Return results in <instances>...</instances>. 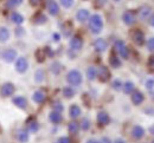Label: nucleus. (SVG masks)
<instances>
[{
  "instance_id": "obj_1",
  "label": "nucleus",
  "mask_w": 154,
  "mask_h": 143,
  "mask_svg": "<svg viewBox=\"0 0 154 143\" xmlns=\"http://www.w3.org/2000/svg\"><path fill=\"white\" fill-rule=\"evenodd\" d=\"M89 28L94 34H98L103 28V20L100 14H94L90 17L89 20Z\"/></svg>"
},
{
  "instance_id": "obj_2",
  "label": "nucleus",
  "mask_w": 154,
  "mask_h": 143,
  "mask_svg": "<svg viewBox=\"0 0 154 143\" xmlns=\"http://www.w3.org/2000/svg\"><path fill=\"white\" fill-rule=\"evenodd\" d=\"M66 81L71 85H79L82 83V75L81 72H78L77 70H71L68 75H66Z\"/></svg>"
},
{
  "instance_id": "obj_3",
  "label": "nucleus",
  "mask_w": 154,
  "mask_h": 143,
  "mask_svg": "<svg viewBox=\"0 0 154 143\" xmlns=\"http://www.w3.org/2000/svg\"><path fill=\"white\" fill-rule=\"evenodd\" d=\"M115 50L116 52L122 57V58H125V59H127L128 58V49H127V46H126V44L123 43L122 40H116L115 41Z\"/></svg>"
},
{
  "instance_id": "obj_4",
  "label": "nucleus",
  "mask_w": 154,
  "mask_h": 143,
  "mask_svg": "<svg viewBox=\"0 0 154 143\" xmlns=\"http://www.w3.org/2000/svg\"><path fill=\"white\" fill-rule=\"evenodd\" d=\"M2 59L6 61L7 63H12L14 59H17V51L13 49H7L2 52Z\"/></svg>"
},
{
  "instance_id": "obj_5",
  "label": "nucleus",
  "mask_w": 154,
  "mask_h": 143,
  "mask_svg": "<svg viewBox=\"0 0 154 143\" xmlns=\"http://www.w3.org/2000/svg\"><path fill=\"white\" fill-rule=\"evenodd\" d=\"M97 76L101 82H107L110 78V72L107 66H100L97 70Z\"/></svg>"
},
{
  "instance_id": "obj_6",
  "label": "nucleus",
  "mask_w": 154,
  "mask_h": 143,
  "mask_svg": "<svg viewBox=\"0 0 154 143\" xmlns=\"http://www.w3.org/2000/svg\"><path fill=\"white\" fill-rule=\"evenodd\" d=\"M13 92H14V86H13V84H11V83L4 84V85L1 86V89H0V94H1V96H4V97L11 96V95H13Z\"/></svg>"
},
{
  "instance_id": "obj_7",
  "label": "nucleus",
  "mask_w": 154,
  "mask_h": 143,
  "mask_svg": "<svg viewBox=\"0 0 154 143\" xmlns=\"http://www.w3.org/2000/svg\"><path fill=\"white\" fill-rule=\"evenodd\" d=\"M27 67H29V63L26 61V58L20 57V58L17 59V61H16V69H17L18 72H20V73L25 72L27 70Z\"/></svg>"
},
{
  "instance_id": "obj_8",
  "label": "nucleus",
  "mask_w": 154,
  "mask_h": 143,
  "mask_svg": "<svg viewBox=\"0 0 154 143\" xmlns=\"http://www.w3.org/2000/svg\"><path fill=\"white\" fill-rule=\"evenodd\" d=\"M132 39L136 45H142L145 43V34L140 30H134L132 33Z\"/></svg>"
},
{
  "instance_id": "obj_9",
  "label": "nucleus",
  "mask_w": 154,
  "mask_h": 143,
  "mask_svg": "<svg viewBox=\"0 0 154 143\" xmlns=\"http://www.w3.org/2000/svg\"><path fill=\"white\" fill-rule=\"evenodd\" d=\"M122 19H123V22H125L126 25H133L135 22V20H136L135 14L132 11H126V12L123 13V16H122Z\"/></svg>"
},
{
  "instance_id": "obj_10",
  "label": "nucleus",
  "mask_w": 154,
  "mask_h": 143,
  "mask_svg": "<svg viewBox=\"0 0 154 143\" xmlns=\"http://www.w3.org/2000/svg\"><path fill=\"white\" fill-rule=\"evenodd\" d=\"M107 41L104 40V39H102V38H98L96 40L94 41V47H95V50H96L97 52H103V51H106L107 50Z\"/></svg>"
},
{
  "instance_id": "obj_11",
  "label": "nucleus",
  "mask_w": 154,
  "mask_h": 143,
  "mask_svg": "<svg viewBox=\"0 0 154 143\" xmlns=\"http://www.w3.org/2000/svg\"><path fill=\"white\" fill-rule=\"evenodd\" d=\"M48 11L51 16H57L58 12H59V6H58L57 2L54 0H50L48 2Z\"/></svg>"
},
{
  "instance_id": "obj_12",
  "label": "nucleus",
  "mask_w": 154,
  "mask_h": 143,
  "mask_svg": "<svg viewBox=\"0 0 154 143\" xmlns=\"http://www.w3.org/2000/svg\"><path fill=\"white\" fill-rule=\"evenodd\" d=\"M82 46H83V40H82V38L78 37V36H75V37L70 40V47H71L72 50H81Z\"/></svg>"
},
{
  "instance_id": "obj_13",
  "label": "nucleus",
  "mask_w": 154,
  "mask_h": 143,
  "mask_svg": "<svg viewBox=\"0 0 154 143\" xmlns=\"http://www.w3.org/2000/svg\"><path fill=\"white\" fill-rule=\"evenodd\" d=\"M143 135H145V130H143L142 127L135 125L134 128L132 129V136L134 137L135 140H140L141 137H143Z\"/></svg>"
},
{
  "instance_id": "obj_14",
  "label": "nucleus",
  "mask_w": 154,
  "mask_h": 143,
  "mask_svg": "<svg viewBox=\"0 0 154 143\" xmlns=\"http://www.w3.org/2000/svg\"><path fill=\"white\" fill-rule=\"evenodd\" d=\"M151 7H148V6H143V7H141L140 10H139V17H140V19H142V20H145V19H148L149 18V16H151Z\"/></svg>"
},
{
  "instance_id": "obj_15",
  "label": "nucleus",
  "mask_w": 154,
  "mask_h": 143,
  "mask_svg": "<svg viewBox=\"0 0 154 143\" xmlns=\"http://www.w3.org/2000/svg\"><path fill=\"white\" fill-rule=\"evenodd\" d=\"M109 121H110V118H109V116H108L107 112L101 111V112L97 114V122H98V124H101V125H106V124L109 123Z\"/></svg>"
},
{
  "instance_id": "obj_16",
  "label": "nucleus",
  "mask_w": 154,
  "mask_h": 143,
  "mask_svg": "<svg viewBox=\"0 0 154 143\" xmlns=\"http://www.w3.org/2000/svg\"><path fill=\"white\" fill-rule=\"evenodd\" d=\"M143 94L141 91H134L133 95H132V102L134 103L135 105H139L143 102Z\"/></svg>"
},
{
  "instance_id": "obj_17",
  "label": "nucleus",
  "mask_w": 154,
  "mask_h": 143,
  "mask_svg": "<svg viewBox=\"0 0 154 143\" xmlns=\"http://www.w3.org/2000/svg\"><path fill=\"white\" fill-rule=\"evenodd\" d=\"M76 18H77V20L81 21V22L88 20V19H89V11H88V10H79V11L77 12Z\"/></svg>"
},
{
  "instance_id": "obj_18",
  "label": "nucleus",
  "mask_w": 154,
  "mask_h": 143,
  "mask_svg": "<svg viewBox=\"0 0 154 143\" xmlns=\"http://www.w3.org/2000/svg\"><path fill=\"white\" fill-rule=\"evenodd\" d=\"M13 104H14V105H17V106L20 108V109H25V108L27 106V102H26V100H25L24 97H21V96H17V97H14V98H13Z\"/></svg>"
},
{
  "instance_id": "obj_19",
  "label": "nucleus",
  "mask_w": 154,
  "mask_h": 143,
  "mask_svg": "<svg viewBox=\"0 0 154 143\" xmlns=\"http://www.w3.org/2000/svg\"><path fill=\"white\" fill-rule=\"evenodd\" d=\"M69 115H70V117H72V118H77V117L81 115V108H79L78 105H76V104L71 105L70 109H69Z\"/></svg>"
},
{
  "instance_id": "obj_20",
  "label": "nucleus",
  "mask_w": 154,
  "mask_h": 143,
  "mask_svg": "<svg viewBox=\"0 0 154 143\" xmlns=\"http://www.w3.org/2000/svg\"><path fill=\"white\" fill-rule=\"evenodd\" d=\"M45 98H46V96L43 91H36L33 94V101L36 103H43L45 101Z\"/></svg>"
},
{
  "instance_id": "obj_21",
  "label": "nucleus",
  "mask_w": 154,
  "mask_h": 143,
  "mask_svg": "<svg viewBox=\"0 0 154 143\" xmlns=\"http://www.w3.org/2000/svg\"><path fill=\"white\" fill-rule=\"evenodd\" d=\"M49 118H50L51 122L56 123V124L59 122H62V115H60V112H58V111H52V112L50 114Z\"/></svg>"
},
{
  "instance_id": "obj_22",
  "label": "nucleus",
  "mask_w": 154,
  "mask_h": 143,
  "mask_svg": "<svg viewBox=\"0 0 154 143\" xmlns=\"http://www.w3.org/2000/svg\"><path fill=\"white\" fill-rule=\"evenodd\" d=\"M8 38H10V31L6 27H0V41L4 43L8 40Z\"/></svg>"
},
{
  "instance_id": "obj_23",
  "label": "nucleus",
  "mask_w": 154,
  "mask_h": 143,
  "mask_svg": "<svg viewBox=\"0 0 154 143\" xmlns=\"http://www.w3.org/2000/svg\"><path fill=\"white\" fill-rule=\"evenodd\" d=\"M11 20L13 21L14 24L20 25V24H23V21H24V17H23L20 13H18V12H13V13L11 14Z\"/></svg>"
},
{
  "instance_id": "obj_24",
  "label": "nucleus",
  "mask_w": 154,
  "mask_h": 143,
  "mask_svg": "<svg viewBox=\"0 0 154 143\" xmlns=\"http://www.w3.org/2000/svg\"><path fill=\"white\" fill-rule=\"evenodd\" d=\"M87 77H88V79H90V81L95 79L97 77V70L94 66L88 67V70H87Z\"/></svg>"
},
{
  "instance_id": "obj_25",
  "label": "nucleus",
  "mask_w": 154,
  "mask_h": 143,
  "mask_svg": "<svg viewBox=\"0 0 154 143\" xmlns=\"http://www.w3.org/2000/svg\"><path fill=\"white\" fill-rule=\"evenodd\" d=\"M122 89H123V91H125L126 94H132V92L134 91L135 86H134V84H133L132 82H126L125 84H123Z\"/></svg>"
},
{
  "instance_id": "obj_26",
  "label": "nucleus",
  "mask_w": 154,
  "mask_h": 143,
  "mask_svg": "<svg viewBox=\"0 0 154 143\" xmlns=\"http://www.w3.org/2000/svg\"><path fill=\"white\" fill-rule=\"evenodd\" d=\"M63 95H64L66 98H71V97H74V95H75V90H74L71 86H65V88L63 89Z\"/></svg>"
},
{
  "instance_id": "obj_27",
  "label": "nucleus",
  "mask_w": 154,
  "mask_h": 143,
  "mask_svg": "<svg viewBox=\"0 0 154 143\" xmlns=\"http://www.w3.org/2000/svg\"><path fill=\"white\" fill-rule=\"evenodd\" d=\"M18 140H19V142H21V143L27 142V141H29V134H27V131L20 130L19 133H18Z\"/></svg>"
},
{
  "instance_id": "obj_28",
  "label": "nucleus",
  "mask_w": 154,
  "mask_h": 143,
  "mask_svg": "<svg viewBox=\"0 0 154 143\" xmlns=\"http://www.w3.org/2000/svg\"><path fill=\"white\" fill-rule=\"evenodd\" d=\"M78 130H79V124L76 122H70L69 123V131H70V134H77L78 133Z\"/></svg>"
},
{
  "instance_id": "obj_29",
  "label": "nucleus",
  "mask_w": 154,
  "mask_h": 143,
  "mask_svg": "<svg viewBox=\"0 0 154 143\" xmlns=\"http://www.w3.org/2000/svg\"><path fill=\"white\" fill-rule=\"evenodd\" d=\"M109 63H110V65H112L113 67H115V69H117V67L121 66V61H120L117 57H115V56H112V57H110Z\"/></svg>"
},
{
  "instance_id": "obj_30",
  "label": "nucleus",
  "mask_w": 154,
  "mask_h": 143,
  "mask_svg": "<svg viewBox=\"0 0 154 143\" xmlns=\"http://www.w3.org/2000/svg\"><path fill=\"white\" fill-rule=\"evenodd\" d=\"M38 129H39V125L36 121H31V122L29 123V130H30L31 133H36Z\"/></svg>"
},
{
  "instance_id": "obj_31",
  "label": "nucleus",
  "mask_w": 154,
  "mask_h": 143,
  "mask_svg": "<svg viewBox=\"0 0 154 143\" xmlns=\"http://www.w3.org/2000/svg\"><path fill=\"white\" fill-rule=\"evenodd\" d=\"M21 1L23 0H10V1H7L6 5H7V7H16V6H19Z\"/></svg>"
},
{
  "instance_id": "obj_32",
  "label": "nucleus",
  "mask_w": 154,
  "mask_h": 143,
  "mask_svg": "<svg viewBox=\"0 0 154 143\" xmlns=\"http://www.w3.org/2000/svg\"><path fill=\"white\" fill-rule=\"evenodd\" d=\"M59 1H60L62 6H63V7H65V8L71 7V6H72V4H74V0H59Z\"/></svg>"
},
{
  "instance_id": "obj_33",
  "label": "nucleus",
  "mask_w": 154,
  "mask_h": 143,
  "mask_svg": "<svg viewBox=\"0 0 154 143\" xmlns=\"http://www.w3.org/2000/svg\"><path fill=\"white\" fill-rule=\"evenodd\" d=\"M35 20H36L37 24H44V22H46L48 19H46V17H45L44 14H38V16L36 17V19H35Z\"/></svg>"
},
{
  "instance_id": "obj_34",
  "label": "nucleus",
  "mask_w": 154,
  "mask_h": 143,
  "mask_svg": "<svg viewBox=\"0 0 154 143\" xmlns=\"http://www.w3.org/2000/svg\"><path fill=\"white\" fill-rule=\"evenodd\" d=\"M81 128L83 129V130H88L89 128H90V122L87 120V118H84L82 123H81Z\"/></svg>"
},
{
  "instance_id": "obj_35",
  "label": "nucleus",
  "mask_w": 154,
  "mask_h": 143,
  "mask_svg": "<svg viewBox=\"0 0 154 143\" xmlns=\"http://www.w3.org/2000/svg\"><path fill=\"white\" fill-rule=\"evenodd\" d=\"M51 70H52L54 73H58V72L60 71V64H59V63H54V64L51 65Z\"/></svg>"
},
{
  "instance_id": "obj_36",
  "label": "nucleus",
  "mask_w": 154,
  "mask_h": 143,
  "mask_svg": "<svg viewBox=\"0 0 154 143\" xmlns=\"http://www.w3.org/2000/svg\"><path fill=\"white\" fill-rule=\"evenodd\" d=\"M122 82L121 81H119V79H115L114 82H113V88L115 89V90H121L122 89Z\"/></svg>"
},
{
  "instance_id": "obj_37",
  "label": "nucleus",
  "mask_w": 154,
  "mask_h": 143,
  "mask_svg": "<svg viewBox=\"0 0 154 143\" xmlns=\"http://www.w3.org/2000/svg\"><path fill=\"white\" fill-rule=\"evenodd\" d=\"M44 79V72L42 71V70H38L37 72H36V81L37 82H42Z\"/></svg>"
},
{
  "instance_id": "obj_38",
  "label": "nucleus",
  "mask_w": 154,
  "mask_h": 143,
  "mask_svg": "<svg viewBox=\"0 0 154 143\" xmlns=\"http://www.w3.org/2000/svg\"><path fill=\"white\" fill-rule=\"evenodd\" d=\"M54 110H55V111H58V112L63 111V105H62L59 102H56L55 104H54Z\"/></svg>"
},
{
  "instance_id": "obj_39",
  "label": "nucleus",
  "mask_w": 154,
  "mask_h": 143,
  "mask_svg": "<svg viewBox=\"0 0 154 143\" xmlns=\"http://www.w3.org/2000/svg\"><path fill=\"white\" fill-rule=\"evenodd\" d=\"M148 67L151 71L154 72V56H151L149 59H148Z\"/></svg>"
},
{
  "instance_id": "obj_40",
  "label": "nucleus",
  "mask_w": 154,
  "mask_h": 143,
  "mask_svg": "<svg viewBox=\"0 0 154 143\" xmlns=\"http://www.w3.org/2000/svg\"><path fill=\"white\" fill-rule=\"evenodd\" d=\"M147 47H148V50L154 51V38L148 39V41H147Z\"/></svg>"
},
{
  "instance_id": "obj_41",
  "label": "nucleus",
  "mask_w": 154,
  "mask_h": 143,
  "mask_svg": "<svg viewBox=\"0 0 154 143\" xmlns=\"http://www.w3.org/2000/svg\"><path fill=\"white\" fill-rule=\"evenodd\" d=\"M146 86H147V89H153L154 88V79H148L147 83H146Z\"/></svg>"
},
{
  "instance_id": "obj_42",
  "label": "nucleus",
  "mask_w": 154,
  "mask_h": 143,
  "mask_svg": "<svg viewBox=\"0 0 154 143\" xmlns=\"http://www.w3.org/2000/svg\"><path fill=\"white\" fill-rule=\"evenodd\" d=\"M58 143H71L70 142V139L69 137H60L59 140H58Z\"/></svg>"
},
{
  "instance_id": "obj_43",
  "label": "nucleus",
  "mask_w": 154,
  "mask_h": 143,
  "mask_svg": "<svg viewBox=\"0 0 154 143\" xmlns=\"http://www.w3.org/2000/svg\"><path fill=\"white\" fill-rule=\"evenodd\" d=\"M148 21H149V24H151L152 26H154V13L152 14V16H149V18H148Z\"/></svg>"
},
{
  "instance_id": "obj_44",
  "label": "nucleus",
  "mask_w": 154,
  "mask_h": 143,
  "mask_svg": "<svg viewBox=\"0 0 154 143\" xmlns=\"http://www.w3.org/2000/svg\"><path fill=\"white\" fill-rule=\"evenodd\" d=\"M98 143H112V142H110V140H109L108 137H103V139L101 140V142H98Z\"/></svg>"
},
{
  "instance_id": "obj_45",
  "label": "nucleus",
  "mask_w": 154,
  "mask_h": 143,
  "mask_svg": "<svg viewBox=\"0 0 154 143\" xmlns=\"http://www.w3.org/2000/svg\"><path fill=\"white\" fill-rule=\"evenodd\" d=\"M30 2H31V5L36 6V5H38L39 4V0H30Z\"/></svg>"
},
{
  "instance_id": "obj_46",
  "label": "nucleus",
  "mask_w": 154,
  "mask_h": 143,
  "mask_svg": "<svg viewBox=\"0 0 154 143\" xmlns=\"http://www.w3.org/2000/svg\"><path fill=\"white\" fill-rule=\"evenodd\" d=\"M97 1H98V5H100V6H102V5L106 4V0H97Z\"/></svg>"
},
{
  "instance_id": "obj_47",
  "label": "nucleus",
  "mask_w": 154,
  "mask_h": 143,
  "mask_svg": "<svg viewBox=\"0 0 154 143\" xmlns=\"http://www.w3.org/2000/svg\"><path fill=\"white\" fill-rule=\"evenodd\" d=\"M114 143H126L125 142V141H123V140H121V139H119V140H116L115 142Z\"/></svg>"
},
{
  "instance_id": "obj_48",
  "label": "nucleus",
  "mask_w": 154,
  "mask_h": 143,
  "mask_svg": "<svg viewBox=\"0 0 154 143\" xmlns=\"http://www.w3.org/2000/svg\"><path fill=\"white\" fill-rule=\"evenodd\" d=\"M54 38H55V40H59V36L58 34H54Z\"/></svg>"
},
{
  "instance_id": "obj_49",
  "label": "nucleus",
  "mask_w": 154,
  "mask_h": 143,
  "mask_svg": "<svg viewBox=\"0 0 154 143\" xmlns=\"http://www.w3.org/2000/svg\"><path fill=\"white\" fill-rule=\"evenodd\" d=\"M87 143H98V142H97V141H95V140H89Z\"/></svg>"
},
{
  "instance_id": "obj_50",
  "label": "nucleus",
  "mask_w": 154,
  "mask_h": 143,
  "mask_svg": "<svg viewBox=\"0 0 154 143\" xmlns=\"http://www.w3.org/2000/svg\"><path fill=\"white\" fill-rule=\"evenodd\" d=\"M114 1H120V0H114Z\"/></svg>"
},
{
  "instance_id": "obj_51",
  "label": "nucleus",
  "mask_w": 154,
  "mask_h": 143,
  "mask_svg": "<svg viewBox=\"0 0 154 143\" xmlns=\"http://www.w3.org/2000/svg\"><path fill=\"white\" fill-rule=\"evenodd\" d=\"M152 143H154V140H153V142H152Z\"/></svg>"
}]
</instances>
